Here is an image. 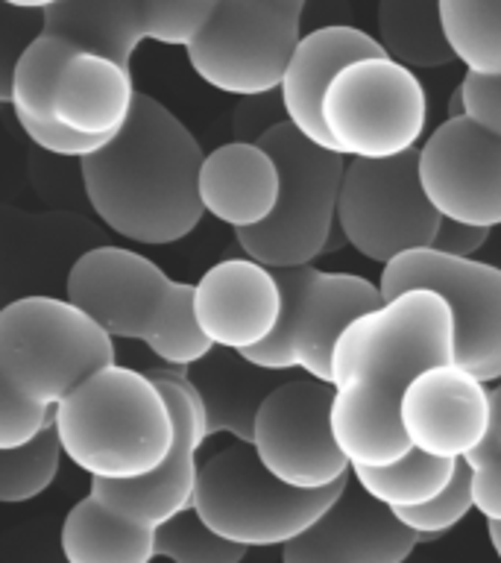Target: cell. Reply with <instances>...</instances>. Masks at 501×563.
Wrapping results in <instances>:
<instances>
[{"mask_svg":"<svg viewBox=\"0 0 501 563\" xmlns=\"http://www.w3.org/2000/svg\"><path fill=\"white\" fill-rule=\"evenodd\" d=\"M420 185L443 220L501 227V139L466 118H446L416 147Z\"/></svg>","mask_w":501,"mask_h":563,"instance_id":"17","label":"cell"},{"mask_svg":"<svg viewBox=\"0 0 501 563\" xmlns=\"http://www.w3.org/2000/svg\"><path fill=\"white\" fill-rule=\"evenodd\" d=\"M337 227L352 250L381 267L396 255L434 244L439 214L422 194L416 150L385 162H346Z\"/></svg>","mask_w":501,"mask_h":563,"instance_id":"13","label":"cell"},{"mask_svg":"<svg viewBox=\"0 0 501 563\" xmlns=\"http://www.w3.org/2000/svg\"><path fill=\"white\" fill-rule=\"evenodd\" d=\"M214 0H56L38 7L42 33L130 68L141 42L188 47Z\"/></svg>","mask_w":501,"mask_h":563,"instance_id":"15","label":"cell"},{"mask_svg":"<svg viewBox=\"0 0 501 563\" xmlns=\"http://www.w3.org/2000/svg\"><path fill=\"white\" fill-rule=\"evenodd\" d=\"M288 121L285 114V103H281L279 91L272 95H258V97H244L235 106V118H232V141L241 144H258V141L279 123Z\"/></svg>","mask_w":501,"mask_h":563,"instance_id":"33","label":"cell"},{"mask_svg":"<svg viewBox=\"0 0 501 563\" xmlns=\"http://www.w3.org/2000/svg\"><path fill=\"white\" fill-rule=\"evenodd\" d=\"M332 385L288 378L255 417L253 452L272 478L293 490H325L349 478V461L332 438Z\"/></svg>","mask_w":501,"mask_h":563,"instance_id":"14","label":"cell"},{"mask_svg":"<svg viewBox=\"0 0 501 563\" xmlns=\"http://www.w3.org/2000/svg\"><path fill=\"white\" fill-rule=\"evenodd\" d=\"M464 466L469 470L472 508L487 522H501V452L483 440L464 457Z\"/></svg>","mask_w":501,"mask_h":563,"instance_id":"31","label":"cell"},{"mask_svg":"<svg viewBox=\"0 0 501 563\" xmlns=\"http://www.w3.org/2000/svg\"><path fill=\"white\" fill-rule=\"evenodd\" d=\"M59 545L65 563H153L156 531L88 493L62 522Z\"/></svg>","mask_w":501,"mask_h":563,"instance_id":"24","label":"cell"},{"mask_svg":"<svg viewBox=\"0 0 501 563\" xmlns=\"http://www.w3.org/2000/svg\"><path fill=\"white\" fill-rule=\"evenodd\" d=\"M346 484L349 478L325 490H293L264 470L249 443H235L200 464L191 510L226 543L270 549L305 534Z\"/></svg>","mask_w":501,"mask_h":563,"instance_id":"7","label":"cell"},{"mask_svg":"<svg viewBox=\"0 0 501 563\" xmlns=\"http://www.w3.org/2000/svg\"><path fill=\"white\" fill-rule=\"evenodd\" d=\"M135 95L130 68L38 30L18 53L9 103L35 147L82 162L123 130Z\"/></svg>","mask_w":501,"mask_h":563,"instance_id":"2","label":"cell"},{"mask_svg":"<svg viewBox=\"0 0 501 563\" xmlns=\"http://www.w3.org/2000/svg\"><path fill=\"white\" fill-rule=\"evenodd\" d=\"M281 288V317L276 332L241 358L270 373L302 369L308 378L332 382V352L343 329L378 308L381 290L358 273H329L314 264L272 271Z\"/></svg>","mask_w":501,"mask_h":563,"instance_id":"11","label":"cell"},{"mask_svg":"<svg viewBox=\"0 0 501 563\" xmlns=\"http://www.w3.org/2000/svg\"><path fill=\"white\" fill-rule=\"evenodd\" d=\"M378 44L387 59L408 70L446 68L455 62L439 24L437 3L428 0H381L376 9Z\"/></svg>","mask_w":501,"mask_h":563,"instance_id":"25","label":"cell"},{"mask_svg":"<svg viewBox=\"0 0 501 563\" xmlns=\"http://www.w3.org/2000/svg\"><path fill=\"white\" fill-rule=\"evenodd\" d=\"M428 121L420 77L387 56L352 62L323 97V126L337 156L385 162L416 150Z\"/></svg>","mask_w":501,"mask_h":563,"instance_id":"10","label":"cell"},{"mask_svg":"<svg viewBox=\"0 0 501 563\" xmlns=\"http://www.w3.org/2000/svg\"><path fill=\"white\" fill-rule=\"evenodd\" d=\"M62 455L91 482H135L156 473L174 446V417L162 387L138 369L109 364L53 411Z\"/></svg>","mask_w":501,"mask_h":563,"instance_id":"3","label":"cell"},{"mask_svg":"<svg viewBox=\"0 0 501 563\" xmlns=\"http://www.w3.org/2000/svg\"><path fill=\"white\" fill-rule=\"evenodd\" d=\"M109 364H118L114 341L68 299L21 297L0 308V382L24 402L56 411Z\"/></svg>","mask_w":501,"mask_h":563,"instance_id":"6","label":"cell"},{"mask_svg":"<svg viewBox=\"0 0 501 563\" xmlns=\"http://www.w3.org/2000/svg\"><path fill=\"white\" fill-rule=\"evenodd\" d=\"M200 141L156 97L135 95L123 130L79 162L91 209L138 244L182 241L200 227Z\"/></svg>","mask_w":501,"mask_h":563,"instance_id":"1","label":"cell"},{"mask_svg":"<svg viewBox=\"0 0 501 563\" xmlns=\"http://www.w3.org/2000/svg\"><path fill=\"white\" fill-rule=\"evenodd\" d=\"M464 118L472 121L478 130L501 139V77H475L464 74Z\"/></svg>","mask_w":501,"mask_h":563,"instance_id":"34","label":"cell"},{"mask_svg":"<svg viewBox=\"0 0 501 563\" xmlns=\"http://www.w3.org/2000/svg\"><path fill=\"white\" fill-rule=\"evenodd\" d=\"M281 288L253 258H223L193 282V320L214 350L246 352L276 332Z\"/></svg>","mask_w":501,"mask_h":563,"instance_id":"19","label":"cell"},{"mask_svg":"<svg viewBox=\"0 0 501 563\" xmlns=\"http://www.w3.org/2000/svg\"><path fill=\"white\" fill-rule=\"evenodd\" d=\"M446 118H464V91H460V86L448 95V114Z\"/></svg>","mask_w":501,"mask_h":563,"instance_id":"37","label":"cell"},{"mask_svg":"<svg viewBox=\"0 0 501 563\" xmlns=\"http://www.w3.org/2000/svg\"><path fill=\"white\" fill-rule=\"evenodd\" d=\"M487 443L501 452V382L490 390V429H487Z\"/></svg>","mask_w":501,"mask_h":563,"instance_id":"36","label":"cell"},{"mask_svg":"<svg viewBox=\"0 0 501 563\" xmlns=\"http://www.w3.org/2000/svg\"><path fill=\"white\" fill-rule=\"evenodd\" d=\"M378 290L385 302L404 290H431L446 299L455 325V364L483 385L501 382V267L422 246L387 262Z\"/></svg>","mask_w":501,"mask_h":563,"instance_id":"12","label":"cell"},{"mask_svg":"<svg viewBox=\"0 0 501 563\" xmlns=\"http://www.w3.org/2000/svg\"><path fill=\"white\" fill-rule=\"evenodd\" d=\"M68 302L109 338L147 343L167 367H191L214 346L193 320V285L170 279L153 258L126 246H97L74 262Z\"/></svg>","mask_w":501,"mask_h":563,"instance_id":"4","label":"cell"},{"mask_svg":"<svg viewBox=\"0 0 501 563\" xmlns=\"http://www.w3.org/2000/svg\"><path fill=\"white\" fill-rule=\"evenodd\" d=\"M448 361H455V325L446 299L431 290H404L343 329L329 385L334 394L399 411L404 387Z\"/></svg>","mask_w":501,"mask_h":563,"instance_id":"5","label":"cell"},{"mask_svg":"<svg viewBox=\"0 0 501 563\" xmlns=\"http://www.w3.org/2000/svg\"><path fill=\"white\" fill-rule=\"evenodd\" d=\"M59 461L62 446L53 429L21 449H0V501L21 505L42 496L56 482Z\"/></svg>","mask_w":501,"mask_h":563,"instance_id":"28","label":"cell"},{"mask_svg":"<svg viewBox=\"0 0 501 563\" xmlns=\"http://www.w3.org/2000/svg\"><path fill=\"white\" fill-rule=\"evenodd\" d=\"M279 200V167L261 144L229 141L200 167L202 211L235 232L261 227Z\"/></svg>","mask_w":501,"mask_h":563,"instance_id":"22","label":"cell"},{"mask_svg":"<svg viewBox=\"0 0 501 563\" xmlns=\"http://www.w3.org/2000/svg\"><path fill=\"white\" fill-rule=\"evenodd\" d=\"M156 558L170 563H241L246 549L220 540L193 510H185L156 528Z\"/></svg>","mask_w":501,"mask_h":563,"instance_id":"29","label":"cell"},{"mask_svg":"<svg viewBox=\"0 0 501 563\" xmlns=\"http://www.w3.org/2000/svg\"><path fill=\"white\" fill-rule=\"evenodd\" d=\"M457 464L460 461H439V457L422 455V452L411 449L393 466H381V470L352 466L349 475L352 482L378 505L390 510H408L422 508L431 499H437L455 478Z\"/></svg>","mask_w":501,"mask_h":563,"instance_id":"26","label":"cell"},{"mask_svg":"<svg viewBox=\"0 0 501 563\" xmlns=\"http://www.w3.org/2000/svg\"><path fill=\"white\" fill-rule=\"evenodd\" d=\"M416 545L420 537L349 475L341 499L305 534L281 545V563H404Z\"/></svg>","mask_w":501,"mask_h":563,"instance_id":"20","label":"cell"},{"mask_svg":"<svg viewBox=\"0 0 501 563\" xmlns=\"http://www.w3.org/2000/svg\"><path fill=\"white\" fill-rule=\"evenodd\" d=\"M487 534H490L492 552L499 554V561H501V522H487Z\"/></svg>","mask_w":501,"mask_h":563,"instance_id":"38","label":"cell"},{"mask_svg":"<svg viewBox=\"0 0 501 563\" xmlns=\"http://www.w3.org/2000/svg\"><path fill=\"white\" fill-rule=\"evenodd\" d=\"M439 24L455 62L475 77H501V3L439 0Z\"/></svg>","mask_w":501,"mask_h":563,"instance_id":"27","label":"cell"},{"mask_svg":"<svg viewBox=\"0 0 501 563\" xmlns=\"http://www.w3.org/2000/svg\"><path fill=\"white\" fill-rule=\"evenodd\" d=\"M258 144L279 167V200L261 227L235 232L237 246L246 258L270 271L305 267L325 255V244L337 227L346 158L316 147L288 121L272 126Z\"/></svg>","mask_w":501,"mask_h":563,"instance_id":"8","label":"cell"},{"mask_svg":"<svg viewBox=\"0 0 501 563\" xmlns=\"http://www.w3.org/2000/svg\"><path fill=\"white\" fill-rule=\"evenodd\" d=\"M147 376L162 387L170 417H174V446L165 464L156 473L135 478V482H91V496L105 508L135 519L141 526L156 531L174 517L191 510L197 493V452L209 440L205 434V413L193 385L179 367L147 369Z\"/></svg>","mask_w":501,"mask_h":563,"instance_id":"16","label":"cell"},{"mask_svg":"<svg viewBox=\"0 0 501 563\" xmlns=\"http://www.w3.org/2000/svg\"><path fill=\"white\" fill-rule=\"evenodd\" d=\"M302 0H214L185 47L193 74L241 100L279 91L302 38Z\"/></svg>","mask_w":501,"mask_h":563,"instance_id":"9","label":"cell"},{"mask_svg":"<svg viewBox=\"0 0 501 563\" xmlns=\"http://www.w3.org/2000/svg\"><path fill=\"white\" fill-rule=\"evenodd\" d=\"M53 429V411L35 408L0 382V449H21Z\"/></svg>","mask_w":501,"mask_h":563,"instance_id":"32","label":"cell"},{"mask_svg":"<svg viewBox=\"0 0 501 563\" xmlns=\"http://www.w3.org/2000/svg\"><path fill=\"white\" fill-rule=\"evenodd\" d=\"M472 510V496H469V470L464 461L457 464V473L446 490L439 493L437 499H431L422 508L393 510V517L402 522L408 531L420 537V543H434L443 534L460 522Z\"/></svg>","mask_w":501,"mask_h":563,"instance_id":"30","label":"cell"},{"mask_svg":"<svg viewBox=\"0 0 501 563\" xmlns=\"http://www.w3.org/2000/svg\"><path fill=\"white\" fill-rule=\"evenodd\" d=\"M399 426L411 449L439 461H464L490 429V390L455 361L425 369L404 387Z\"/></svg>","mask_w":501,"mask_h":563,"instance_id":"18","label":"cell"},{"mask_svg":"<svg viewBox=\"0 0 501 563\" xmlns=\"http://www.w3.org/2000/svg\"><path fill=\"white\" fill-rule=\"evenodd\" d=\"M372 56H385L378 38L352 24H325L302 35L279 86L290 126L316 147L332 150L323 126L325 91L346 65Z\"/></svg>","mask_w":501,"mask_h":563,"instance_id":"21","label":"cell"},{"mask_svg":"<svg viewBox=\"0 0 501 563\" xmlns=\"http://www.w3.org/2000/svg\"><path fill=\"white\" fill-rule=\"evenodd\" d=\"M185 376L193 385L205 413V434H232L237 443H253L255 417L264 399L288 382L285 373H270L244 361L232 350H211Z\"/></svg>","mask_w":501,"mask_h":563,"instance_id":"23","label":"cell"},{"mask_svg":"<svg viewBox=\"0 0 501 563\" xmlns=\"http://www.w3.org/2000/svg\"><path fill=\"white\" fill-rule=\"evenodd\" d=\"M490 238V229L466 227V223H455V220L439 218L437 235H434V244L431 250H437L443 255H452V258H472Z\"/></svg>","mask_w":501,"mask_h":563,"instance_id":"35","label":"cell"}]
</instances>
